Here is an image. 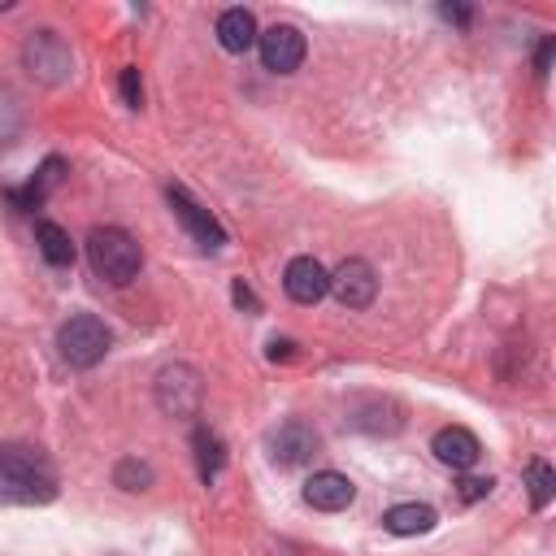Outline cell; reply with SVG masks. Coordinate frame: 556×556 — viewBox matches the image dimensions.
Instances as JSON below:
<instances>
[{
    "label": "cell",
    "instance_id": "8",
    "mask_svg": "<svg viewBox=\"0 0 556 556\" xmlns=\"http://www.w3.org/2000/svg\"><path fill=\"white\" fill-rule=\"evenodd\" d=\"M165 195H169V208H174V217L187 226V235H191L200 248L217 252V248L226 243V230H222V222H217V217H213L204 204H195V200L187 195V187H169Z\"/></svg>",
    "mask_w": 556,
    "mask_h": 556
},
{
    "label": "cell",
    "instance_id": "19",
    "mask_svg": "<svg viewBox=\"0 0 556 556\" xmlns=\"http://www.w3.org/2000/svg\"><path fill=\"white\" fill-rule=\"evenodd\" d=\"M113 482H117L122 491H148V486H152V465H148V460L126 456V460L113 469Z\"/></svg>",
    "mask_w": 556,
    "mask_h": 556
},
{
    "label": "cell",
    "instance_id": "3",
    "mask_svg": "<svg viewBox=\"0 0 556 556\" xmlns=\"http://www.w3.org/2000/svg\"><path fill=\"white\" fill-rule=\"evenodd\" d=\"M22 70L43 87H61L74 74V52L56 30H30L22 43Z\"/></svg>",
    "mask_w": 556,
    "mask_h": 556
},
{
    "label": "cell",
    "instance_id": "1",
    "mask_svg": "<svg viewBox=\"0 0 556 556\" xmlns=\"http://www.w3.org/2000/svg\"><path fill=\"white\" fill-rule=\"evenodd\" d=\"M56 500V469L43 452L4 443L0 447V504H48Z\"/></svg>",
    "mask_w": 556,
    "mask_h": 556
},
{
    "label": "cell",
    "instance_id": "5",
    "mask_svg": "<svg viewBox=\"0 0 556 556\" xmlns=\"http://www.w3.org/2000/svg\"><path fill=\"white\" fill-rule=\"evenodd\" d=\"M200 400H204V382H200V374H195L191 365L174 361V365H165V369L156 374V408H161L165 417L187 421V417L200 413Z\"/></svg>",
    "mask_w": 556,
    "mask_h": 556
},
{
    "label": "cell",
    "instance_id": "17",
    "mask_svg": "<svg viewBox=\"0 0 556 556\" xmlns=\"http://www.w3.org/2000/svg\"><path fill=\"white\" fill-rule=\"evenodd\" d=\"M191 447H195V465H200V478H204V482H213V478H217V469H222V460H226V447H222V439H217L208 426H195V434H191Z\"/></svg>",
    "mask_w": 556,
    "mask_h": 556
},
{
    "label": "cell",
    "instance_id": "14",
    "mask_svg": "<svg viewBox=\"0 0 556 556\" xmlns=\"http://www.w3.org/2000/svg\"><path fill=\"white\" fill-rule=\"evenodd\" d=\"M61 174H65V161H61V156H48V161L39 165V174H35L22 191H9V200H13L17 208H39V204L52 195V187L61 182Z\"/></svg>",
    "mask_w": 556,
    "mask_h": 556
},
{
    "label": "cell",
    "instance_id": "24",
    "mask_svg": "<svg viewBox=\"0 0 556 556\" xmlns=\"http://www.w3.org/2000/svg\"><path fill=\"white\" fill-rule=\"evenodd\" d=\"M439 13H443L447 22H456V26H469V17H473V13H469V9H460V4H443Z\"/></svg>",
    "mask_w": 556,
    "mask_h": 556
},
{
    "label": "cell",
    "instance_id": "12",
    "mask_svg": "<svg viewBox=\"0 0 556 556\" xmlns=\"http://www.w3.org/2000/svg\"><path fill=\"white\" fill-rule=\"evenodd\" d=\"M352 500H356L352 478H343V473H334V469H321V473H313V478L304 482V504L317 508V513H343Z\"/></svg>",
    "mask_w": 556,
    "mask_h": 556
},
{
    "label": "cell",
    "instance_id": "10",
    "mask_svg": "<svg viewBox=\"0 0 556 556\" xmlns=\"http://www.w3.org/2000/svg\"><path fill=\"white\" fill-rule=\"evenodd\" d=\"M282 287H287V295L295 304H317L326 295V287H330V274L321 269L317 256H291L287 269H282Z\"/></svg>",
    "mask_w": 556,
    "mask_h": 556
},
{
    "label": "cell",
    "instance_id": "22",
    "mask_svg": "<svg viewBox=\"0 0 556 556\" xmlns=\"http://www.w3.org/2000/svg\"><path fill=\"white\" fill-rule=\"evenodd\" d=\"M495 482L491 478H460V500H482Z\"/></svg>",
    "mask_w": 556,
    "mask_h": 556
},
{
    "label": "cell",
    "instance_id": "6",
    "mask_svg": "<svg viewBox=\"0 0 556 556\" xmlns=\"http://www.w3.org/2000/svg\"><path fill=\"white\" fill-rule=\"evenodd\" d=\"M343 308H369L374 304V295H378V274H374V265L369 261H361V256H348L334 274H330V287H326Z\"/></svg>",
    "mask_w": 556,
    "mask_h": 556
},
{
    "label": "cell",
    "instance_id": "25",
    "mask_svg": "<svg viewBox=\"0 0 556 556\" xmlns=\"http://www.w3.org/2000/svg\"><path fill=\"white\" fill-rule=\"evenodd\" d=\"M291 356V339H269V361H287Z\"/></svg>",
    "mask_w": 556,
    "mask_h": 556
},
{
    "label": "cell",
    "instance_id": "20",
    "mask_svg": "<svg viewBox=\"0 0 556 556\" xmlns=\"http://www.w3.org/2000/svg\"><path fill=\"white\" fill-rule=\"evenodd\" d=\"M17 130H22V109L9 91H0V143H13Z\"/></svg>",
    "mask_w": 556,
    "mask_h": 556
},
{
    "label": "cell",
    "instance_id": "13",
    "mask_svg": "<svg viewBox=\"0 0 556 556\" xmlns=\"http://www.w3.org/2000/svg\"><path fill=\"white\" fill-rule=\"evenodd\" d=\"M256 17L248 13V9H226L222 17H217V43L226 48V52H248L252 43H256Z\"/></svg>",
    "mask_w": 556,
    "mask_h": 556
},
{
    "label": "cell",
    "instance_id": "2",
    "mask_svg": "<svg viewBox=\"0 0 556 556\" xmlns=\"http://www.w3.org/2000/svg\"><path fill=\"white\" fill-rule=\"evenodd\" d=\"M87 261H91L96 278H104L109 287H126L130 278H139L143 252L122 226H96L87 235Z\"/></svg>",
    "mask_w": 556,
    "mask_h": 556
},
{
    "label": "cell",
    "instance_id": "23",
    "mask_svg": "<svg viewBox=\"0 0 556 556\" xmlns=\"http://www.w3.org/2000/svg\"><path fill=\"white\" fill-rule=\"evenodd\" d=\"M552 52H556V39L547 35V39L539 43V52H534V70H539V78H547V70H552Z\"/></svg>",
    "mask_w": 556,
    "mask_h": 556
},
{
    "label": "cell",
    "instance_id": "18",
    "mask_svg": "<svg viewBox=\"0 0 556 556\" xmlns=\"http://www.w3.org/2000/svg\"><path fill=\"white\" fill-rule=\"evenodd\" d=\"M526 486H530V504H534V508H547V500H552V491H556L552 465H547V460H530V465H526Z\"/></svg>",
    "mask_w": 556,
    "mask_h": 556
},
{
    "label": "cell",
    "instance_id": "21",
    "mask_svg": "<svg viewBox=\"0 0 556 556\" xmlns=\"http://www.w3.org/2000/svg\"><path fill=\"white\" fill-rule=\"evenodd\" d=\"M122 100H126L130 109H139V104H143V78H139V70H135V65H126V70H122Z\"/></svg>",
    "mask_w": 556,
    "mask_h": 556
},
{
    "label": "cell",
    "instance_id": "9",
    "mask_svg": "<svg viewBox=\"0 0 556 556\" xmlns=\"http://www.w3.org/2000/svg\"><path fill=\"white\" fill-rule=\"evenodd\" d=\"M265 447H269V460L274 465H304L313 452H317V430L308 426V421H300V417H291V421H282L278 430H269V439H265Z\"/></svg>",
    "mask_w": 556,
    "mask_h": 556
},
{
    "label": "cell",
    "instance_id": "15",
    "mask_svg": "<svg viewBox=\"0 0 556 556\" xmlns=\"http://www.w3.org/2000/svg\"><path fill=\"white\" fill-rule=\"evenodd\" d=\"M382 526L391 530V534H400V539H408V534H426V530H434V508L430 504H395V508H387V517H382Z\"/></svg>",
    "mask_w": 556,
    "mask_h": 556
},
{
    "label": "cell",
    "instance_id": "7",
    "mask_svg": "<svg viewBox=\"0 0 556 556\" xmlns=\"http://www.w3.org/2000/svg\"><path fill=\"white\" fill-rule=\"evenodd\" d=\"M256 48H261V65L274 70V74H295L300 61H304V35L287 22L269 26L256 35Z\"/></svg>",
    "mask_w": 556,
    "mask_h": 556
},
{
    "label": "cell",
    "instance_id": "16",
    "mask_svg": "<svg viewBox=\"0 0 556 556\" xmlns=\"http://www.w3.org/2000/svg\"><path fill=\"white\" fill-rule=\"evenodd\" d=\"M35 243L48 265H74V243L56 222H35Z\"/></svg>",
    "mask_w": 556,
    "mask_h": 556
},
{
    "label": "cell",
    "instance_id": "11",
    "mask_svg": "<svg viewBox=\"0 0 556 556\" xmlns=\"http://www.w3.org/2000/svg\"><path fill=\"white\" fill-rule=\"evenodd\" d=\"M430 452H434V460H439V465H447V469H456V473L473 469V465H478V456H482L478 439H473L465 426H443V430L430 439Z\"/></svg>",
    "mask_w": 556,
    "mask_h": 556
},
{
    "label": "cell",
    "instance_id": "26",
    "mask_svg": "<svg viewBox=\"0 0 556 556\" xmlns=\"http://www.w3.org/2000/svg\"><path fill=\"white\" fill-rule=\"evenodd\" d=\"M235 300H239V304H248V308H252V313H256V308H261V304H256V295H252V291H248V287H243V282H235Z\"/></svg>",
    "mask_w": 556,
    "mask_h": 556
},
{
    "label": "cell",
    "instance_id": "4",
    "mask_svg": "<svg viewBox=\"0 0 556 556\" xmlns=\"http://www.w3.org/2000/svg\"><path fill=\"white\" fill-rule=\"evenodd\" d=\"M109 343H113L109 326H104L100 317H91V313H74V317L61 321V330H56V352H61V361H70L74 369L100 365L104 352H109Z\"/></svg>",
    "mask_w": 556,
    "mask_h": 556
}]
</instances>
